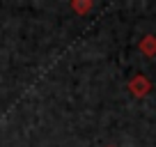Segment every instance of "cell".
I'll list each match as a JSON object with an SVG mask.
<instances>
[{
	"label": "cell",
	"instance_id": "6da1fadb",
	"mask_svg": "<svg viewBox=\"0 0 156 147\" xmlns=\"http://www.w3.org/2000/svg\"><path fill=\"white\" fill-rule=\"evenodd\" d=\"M129 92H131L136 99L147 97V94L151 92V81L147 78L145 74H138V76H133V78L129 81Z\"/></svg>",
	"mask_w": 156,
	"mask_h": 147
},
{
	"label": "cell",
	"instance_id": "7a4b0ae2",
	"mask_svg": "<svg viewBox=\"0 0 156 147\" xmlns=\"http://www.w3.org/2000/svg\"><path fill=\"white\" fill-rule=\"evenodd\" d=\"M138 51H140L145 58H154L156 55V37L154 34H145V37L138 41Z\"/></svg>",
	"mask_w": 156,
	"mask_h": 147
},
{
	"label": "cell",
	"instance_id": "3957f363",
	"mask_svg": "<svg viewBox=\"0 0 156 147\" xmlns=\"http://www.w3.org/2000/svg\"><path fill=\"white\" fill-rule=\"evenodd\" d=\"M71 9L76 12V14H87V12L92 9V2H90V0H73Z\"/></svg>",
	"mask_w": 156,
	"mask_h": 147
},
{
	"label": "cell",
	"instance_id": "277c9868",
	"mask_svg": "<svg viewBox=\"0 0 156 147\" xmlns=\"http://www.w3.org/2000/svg\"><path fill=\"white\" fill-rule=\"evenodd\" d=\"M108 147H115V145H108Z\"/></svg>",
	"mask_w": 156,
	"mask_h": 147
}]
</instances>
